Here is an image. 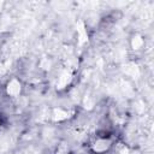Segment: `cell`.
Segmentation results:
<instances>
[{
  "mask_svg": "<svg viewBox=\"0 0 154 154\" xmlns=\"http://www.w3.org/2000/svg\"><path fill=\"white\" fill-rule=\"evenodd\" d=\"M108 147H109V141L107 138H99L94 143V152L102 153V152H106Z\"/></svg>",
  "mask_w": 154,
  "mask_h": 154,
  "instance_id": "cell-2",
  "label": "cell"
},
{
  "mask_svg": "<svg viewBox=\"0 0 154 154\" xmlns=\"http://www.w3.org/2000/svg\"><path fill=\"white\" fill-rule=\"evenodd\" d=\"M20 91V83L17 79H11L7 84V94L11 96L18 95Z\"/></svg>",
  "mask_w": 154,
  "mask_h": 154,
  "instance_id": "cell-1",
  "label": "cell"
},
{
  "mask_svg": "<svg viewBox=\"0 0 154 154\" xmlns=\"http://www.w3.org/2000/svg\"><path fill=\"white\" fill-rule=\"evenodd\" d=\"M142 43H143V41L142 40H137V38H135L134 40V47L137 49V48H140L141 46H142Z\"/></svg>",
  "mask_w": 154,
  "mask_h": 154,
  "instance_id": "cell-3",
  "label": "cell"
}]
</instances>
